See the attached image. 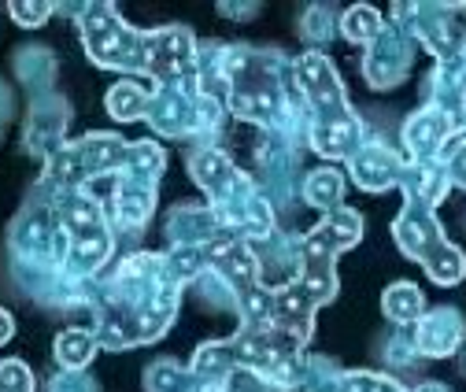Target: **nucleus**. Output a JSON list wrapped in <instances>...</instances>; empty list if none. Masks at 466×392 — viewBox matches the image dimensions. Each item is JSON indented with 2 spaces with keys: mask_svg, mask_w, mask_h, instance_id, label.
Returning <instances> with one entry per match:
<instances>
[{
  "mask_svg": "<svg viewBox=\"0 0 466 392\" xmlns=\"http://www.w3.org/2000/svg\"><path fill=\"white\" fill-rule=\"evenodd\" d=\"M0 392H30V377L23 374L19 363H5V367H0Z\"/></svg>",
  "mask_w": 466,
  "mask_h": 392,
  "instance_id": "f257e3e1",
  "label": "nucleus"
},
{
  "mask_svg": "<svg viewBox=\"0 0 466 392\" xmlns=\"http://www.w3.org/2000/svg\"><path fill=\"white\" fill-rule=\"evenodd\" d=\"M12 12H15V19L19 23H41L45 19V12H48V5H12Z\"/></svg>",
  "mask_w": 466,
  "mask_h": 392,
  "instance_id": "f03ea898",
  "label": "nucleus"
}]
</instances>
